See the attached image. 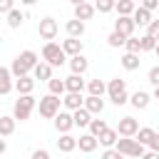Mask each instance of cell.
Masks as SVG:
<instances>
[{
  "instance_id": "obj_1",
  "label": "cell",
  "mask_w": 159,
  "mask_h": 159,
  "mask_svg": "<svg viewBox=\"0 0 159 159\" xmlns=\"http://www.w3.org/2000/svg\"><path fill=\"white\" fill-rule=\"evenodd\" d=\"M40 62V57H37V52L35 50H22L15 60H12V65H10V75L15 77V80H20V77H27L32 70H35V65Z\"/></svg>"
},
{
  "instance_id": "obj_2",
  "label": "cell",
  "mask_w": 159,
  "mask_h": 159,
  "mask_svg": "<svg viewBox=\"0 0 159 159\" xmlns=\"http://www.w3.org/2000/svg\"><path fill=\"white\" fill-rule=\"evenodd\" d=\"M42 62H47L50 67H60V65L67 62V55L62 52V47L57 42H45V47H42Z\"/></svg>"
},
{
  "instance_id": "obj_3",
  "label": "cell",
  "mask_w": 159,
  "mask_h": 159,
  "mask_svg": "<svg viewBox=\"0 0 159 159\" xmlns=\"http://www.w3.org/2000/svg\"><path fill=\"white\" fill-rule=\"evenodd\" d=\"M107 94H109V99H112L117 107H122V104L129 102V97H127V82L119 80V77H114V80L107 82Z\"/></svg>"
},
{
  "instance_id": "obj_4",
  "label": "cell",
  "mask_w": 159,
  "mask_h": 159,
  "mask_svg": "<svg viewBox=\"0 0 159 159\" xmlns=\"http://www.w3.org/2000/svg\"><path fill=\"white\" fill-rule=\"evenodd\" d=\"M35 97L32 94H22V97H17V102H15V107H12V119L17 122H25V119H30V114H32V109H35Z\"/></svg>"
},
{
  "instance_id": "obj_5",
  "label": "cell",
  "mask_w": 159,
  "mask_h": 159,
  "mask_svg": "<svg viewBox=\"0 0 159 159\" xmlns=\"http://www.w3.org/2000/svg\"><path fill=\"white\" fill-rule=\"evenodd\" d=\"M60 104H62V99L55 97V94H45V97H40V117H45V119H55V117L60 114Z\"/></svg>"
},
{
  "instance_id": "obj_6",
  "label": "cell",
  "mask_w": 159,
  "mask_h": 159,
  "mask_svg": "<svg viewBox=\"0 0 159 159\" xmlns=\"http://www.w3.org/2000/svg\"><path fill=\"white\" fill-rule=\"evenodd\" d=\"M114 149H117L122 157H134V159H142V154H144V147H142L139 142H134V139H127V137L117 139Z\"/></svg>"
},
{
  "instance_id": "obj_7",
  "label": "cell",
  "mask_w": 159,
  "mask_h": 159,
  "mask_svg": "<svg viewBox=\"0 0 159 159\" xmlns=\"http://www.w3.org/2000/svg\"><path fill=\"white\" fill-rule=\"evenodd\" d=\"M57 30H60V25H57V20H55V17H42V20H40V25H37L40 37H42V40H47V42H52V40L57 37Z\"/></svg>"
},
{
  "instance_id": "obj_8",
  "label": "cell",
  "mask_w": 159,
  "mask_h": 159,
  "mask_svg": "<svg viewBox=\"0 0 159 159\" xmlns=\"http://www.w3.org/2000/svg\"><path fill=\"white\" fill-rule=\"evenodd\" d=\"M137 132H139V122H137L134 117H122V119H119V124H117V134H119V137L134 139Z\"/></svg>"
},
{
  "instance_id": "obj_9",
  "label": "cell",
  "mask_w": 159,
  "mask_h": 159,
  "mask_svg": "<svg viewBox=\"0 0 159 159\" xmlns=\"http://www.w3.org/2000/svg\"><path fill=\"white\" fill-rule=\"evenodd\" d=\"M134 20L132 17H117L114 20V32H119L122 37H134Z\"/></svg>"
},
{
  "instance_id": "obj_10",
  "label": "cell",
  "mask_w": 159,
  "mask_h": 159,
  "mask_svg": "<svg viewBox=\"0 0 159 159\" xmlns=\"http://www.w3.org/2000/svg\"><path fill=\"white\" fill-rule=\"evenodd\" d=\"M92 15H94V5H92V2H84V0H77V2H75V20L84 22V20H89Z\"/></svg>"
},
{
  "instance_id": "obj_11",
  "label": "cell",
  "mask_w": 159,
  "mask_h": 159,
  "mask_svg": "<svg viewBox=\"0 0 159 159\" xmlns=\"http://www.w3.org/2000/svg\"><path fill=\"white\" fill-rule=\"evenodd\" d=\"M72 127H75V122H72V112H60V114L55 117V129H57L60 134H70Z\"/></svg>"
},
{
  "instance_id": "obj_12",
  "label": "cell",
  "mask_w": 159,
  "mask_h": 159,
  "mask_svg": "<svg viewBox=\"0 0 159 159\" xmlns=\"http://www.w3.org/2000/svg\"><path fill=\"white\" fill-rule=\"evenodd\" d=\"M82 89H84V80H82L80 75L65 77V92H67V94H82Z\"/></svg>"
},
{
  "instance_id": "obj_13",
  "label": "cell",
  "mask_w": 159,
  "mask_h": 159,
  "mask_svg": "<svg viewBox=\"0 0 159 159\" xmlns=\"http://www.w3.org/2000/svg\"><path fill=\"white\" fill-rule=\"evenodd\" d=\"M62 52L67 55V57H77V55H82V40H75V37H67L62 45Z\"/></svg>"
},
{
  "instance_id": "obj_14",
  "label": "cell",
  "mask_w": 159,
  "mask_h": 159,
  "mask_svg": "<svg viewBox=\"0 0 159 159\" xmlns=\"http://www.w3.org/2000/svg\"><path fill=\"white\" fill-rule=\"evenodd\" d=\"M12 89H17V94H20V97H22V94H32V89H35V80H32V75L15 80Z\"/></svg>"
},
{
  "instance_id": "obj_15",
  "label": "cell",
  "mask_w": 159,
  "mask_h": 159,
  "mask_svg": "<svg viewBox=\"0 0 159 159\" xmlns=\"http://www.w3.org/2000/svg\"><path fill=\"white\" fill-rule=\"evenodd\" d=\"M87 67H89V60L84 57V55H77V57H70V70H72V75H84L87 72Z\"/></svg>"
},
{
  "instance_id": "obj_16",
  "label": "cell",
  "mask_w": 159,
  "mask_h": 159,
  "mask_svg": "<svg viewBox=\"0 0 159 159\" xmlns=\"http://www.w3.org/2000/svg\"><path fill=\"white\" fill-rule=\"evenodd\" d=\"M32 80H42V82H50L52 80V67L47 65V62H37L35 65V70H32Z\"/></svg>"
},
{
  "instance_id": "obj_17",
  "label": "cell",
  "mask_w": 159,
  "mask_h": 159,
  "mask_svg": "<svg viewBox=\"0 0 159 159\" xmlns=\"http://www.w3.org/2000/svg\"><path fill=\"white\" fill-rule=\"evenodd\" d=\"M149 99H152V97H149V92H144V89H137V92L129 97V102H132L134 109H147V107H149Z\"/></svg>"
},
{
  "instance_id": "obj_18",
  "label": "cell",
  "mask_w": 159,
  "mask_h": 159,
  "mask_svg": "<svg viewBox=\"0 0 159 159\" xmlns=\"http://www.w3.org/2000/svg\"><path fill=\"white\" fill-rule=\"evenodd\" d=\"M117 139H119V134H117V129H107V132H102V134L97 137V144H102L104 149H114V144H117Z\"/></svg>"
},
{
  "instance_id": "obj_19",
  "label": "cell",
  "mask_w": 159,
  "mask_h": 159,
  "mask_svg": "<svg viewBox=\"0 0 159 159\" xmlns=\"http://www.w3.org/2000/svg\"><path fill=\"white\" fill-rule=\"evenodd\" d=\"M12 75H10V70L7 67H0V94L5 97V94H10L12 92Z\"/></svg>"
},
{
  "instance_id": "obj_20",
  "label": "cell",
  "mask_w": 159,
  "mask_h": 159,
  "mask_svg": "<svg viewBox=\"0 0 159 159\" xmlns=\"http://www.w3.org/2000/svg\"><path fill=\"white\" fill-rule=\"evenodd\" d=\"M114 10H117V17H132V12L137 10V2H132V0H119V2H114Z\"/></svg>"
},
{
  "instance_id": "obj_21",
  "label": "cell",
  "mask_w": 159,
  "mask_h": 159,
  "mask_svg": "<svg viewBox=\"0 0 159 159\" xmlns=\"http://www.w3.org/2000/svg\"><path fill=\"white\" fill-rule=\"evenodd\" d=\"M89 114H102L104 109V99L102 97H84V104H82Z\"/></svg>"
},
{
  "instance_id": "obj_22",
  "label": "cell",
  "mask_w": 159,
  "mask_h": 159,
  "mask_svg": "<svg viewBox=\"0 0 159 159\" xmlns=\"http://www.w3.org/2000/svg\"><path fill=\"white\" fill-rule=\"evenodd\" d=\"M57 149L65 152V154H70V152L77 149V139H75L72 134H60V139H57Z\"/></svg>"
},
{
  "instance_id": "obj_23",
  "label": "cell",
  "mask_w": 159,
  "mask_h": 159,
  "mask_svg": "<svg viewBox=\"0 0 159 159\" xmlns=\"http://www.w3.org/2000/svg\"><path fill=\"white\" fill-rule=\"evenodd\" d=\"M65 30H67V35L70 37H75V40H80L82 35H84V22H80V20H67V25H65Z\"/></svg>"
},
{
  "instance_id": "obj_24",
  "label": "cell",
  "mask_w": 159,
  "mask_h": 159,
  "mask_svg": "<svg viewBox=\"0 0 159 159\" xmlns=\"http://www.w3.org/2000/svg\"><path fill=\"white\" fill-rule=\"evenodd\" d=\"M62 104H65L70 112H77V109H82V104H84V97H82V94H65V97H62Z\"/></svg>"
},
{
  "instance_id": "obj_25",
  "label": "cell",
  "mask_w": 159,
  "mask_h": 159,
  "mask_svg": "<svg viewBox=\"0 0 159 159\" xmlns=\"http://www.w3.org/2000/svg\"><path fill=\"white\" fill-rule=\"evenodd\" d=\"M77 147H80V152L89 154V152H94V149H97V139H94L92 134H82V137L77 139Z\"/></svg>"
},
{
  "instance_id": "obj_26",
  "label": "cell",
  "mask_w": 159,
  "mask_h": 159,
  "mask_svg": "<svg viewBox=\"0 0 159 159\" xmlns=\"http://www.w3.org/2000/svg\"><path fill=\"white\" fill-rule=\"evenodd\" d=\"M72 122H75V127H89V122H92V114L82 107V109H77V112H72Z\"/></svg>"
},
{
  "instance_id": "obj_27",
  "label": "cell",
  "mask_w": 159,
  "mask_h": 159,
  "mask_svg": "<svg viewBox=\"0 0 159 159\" xmlns=\"http://www.w3.org/2000/svg\"><path fill=\"white\" fill-rule=\"evenodd\" d=\"M12 132H15V119H12L10 114H2V117H0V139H2V137H10Z\"/></svg>"
},
{
  "instance_id": "obj_28",
  "label": "cell",
  "mask_w": 159,
  "mask_h": 159,
  "mask_svg": "<svg viewBox=\"0 0 159 159\" xmlns=\"http://www.w3.org/2000/svg\"><path fill=\"white\" fill-rule=\"evenodd\" d=\"M132 20H134V25H149L152 22V12H147L142 5H137V10L132 12Z\"/></svg>"
},
{
  "instance_id": "obj_29",
  "label": "cell",
  "mask_w": 159,
  "mask_h": 159,
  "mask_svg": "<svg viewBox=\"0 0 159 159\" xmlns=\"http://www.w3.org/2000/svg\"><path fill=\"white\" fill-rule=\"evenodd\" d=\"M139 55H129V52H124L122 55V67L124 70H129V72H134V70H139Z\"/></svg>"
},
{
  "instance_id": "obj_30",
  "label": "cell",
  "mask_w": 159,
  "mask_h": 159,
  "mask_svg": "<svg viewBox=\"0 0 159 159\" xmlns=\"http://www.w3.org/2000/svg\"><path fill=\"white\" fill-rule=\"evenodd\" d=\"M87 89H89V97H102V94L107 92V84H104L102 80H89Z\"/></svg>"
},
{
  "instance_id": "obj_31",
  "label": "cell",
  "mask_w": 159,
  "mask_h": 159,
  "mask_svg": "<svg viewBox=\"0 0 159 159\" xmlns=\"http://www.w3.org/2000/svg\"><path fill=\"white\" fill-rule=\"evenodd\" d=\"M154 134H157V132H154L152 127H139V132H137V139H134V142H139L142 147H147V144L152 142V137H154Z\"/></svg>"
},
{
  "instance_id": "obj_32",
  "label": "cell",
  "mask_w": 159,
  "mask_h": 159,
  "mask_svg": "<svg viewBox=\"0 0 159 159\" xmlns=\"http://www.w3.org/2000/svg\"><path fill=\"white\" fill-rule=\"evenodd\" d=\"M22 20H25V15H22L17 7H12V10L7 12V25H10L12 30H15V27H20V25H22Z\"/></svg>"
},
{
  "instance_id": "obj_33",
  "label": "cell",
  "mask_w": 159,
  "mask_h": 159,
  "mask_svg": "<svg viewBox=\"0 0 159 159\" xmlns=\"http://www.w3.org/2000/svg\"><path fill=\"white\" fill-rule=\"evenodd\" d=\"M47 87H50V94H55V97H62V94H65V80L52 77V80L47 82Z\"/></svg>"
},
{
  "instance_id": "obj_34",
  "label": "cell",
  "mask_w": 159,
  "mask_h": 159,
  "mask_svg": "<svg viewBox=\"0 0 159 159\" xmlns=\"http://www.w3.org/2000/svg\"><path fill=\"white\" fill-rule=\"evenodd\" d=\"M107 129H109V127H107L104 119H92V122H89V134H92L94 139H97L102 132H107Z\"/></svg>"
},
{
  "instance_id": "obj_35",
  "label": "cell",
  "mask_w": 159,
  "mask_h": 159,
  "mask_svg": "<svg viewBox=\"0 0 159 159\" xmlns=\"http://www.w3.org/2000/svg\"><path fill=\"white\" fill-rule=\"evenodd\" d=\"M114 10V0H97L94 2V12H112Z\"/></svg>"
},
{
  "instance_id": "obj_36",
  "label": "cell",
  "mask_w": 159,
  "mask_h": 159,
  "mask_svg": "<svg viewBox=\"0 0 159 159\" xmlns=\"http://www.w3.org/2000/svg\"><path fill=\"white\" fill-rule=\"evenodd\" d=\"M124 47H127L129 55H139V52H142V47H139V37H127Z\"/></svg>"
},
{
  "instance_id": "obj_37",
  "label": "cell",
  "mask_w": 159,
  "mask_h": 159,
  "mask_svg": "<svg viewBox=\"0 0 159 159\" xmlns=\"http://www.w3.org/2000/svg\"><path fill=\"white\" fill-rule=\"evenodd\" d=\"M124 42H127V37H122L119 32H109V37H107V45L109 47H122Z\"/></svg>"
},
{
  "instance_id": "obj_38",
  "label": "cell",
  "mask_w": 159,
  "mask_h": 159,
  "mask_svg": "<svg viewBox=\"0 0 159 159\" xmlns=\"http://www.w3.org/2000/svg\"><path fill=\"white\" fill-rule=\"evenodd\" d=\"M139 47H142V52H152V50L157 47V42H154L149 35H142V37H139Z\"/></svg>"
},
{
  "instance_id": "obj_39",
  "label": "cell",
  "mask_w": 159,
  "mask_h": 159,
  "mask_svg": "<svg viewBox=\"0 0 159 159\" xmlns=\"http://www.w3.org/2000/svg\"><path fill=\"white\" fill-rule=\"evenodd\" d=\"M147 35H149L154 42H159V20H152V22L147 25Z\"/></svg>"
},
{
  "instance_id": "obj_40",
  "label": "cell",
  "mask_w": 159,
  "mask_h": 159,
  "mask_svg": "<svg viewBox=\"0 0 159 159\" xmlns=\"http://www.w3.org/2000/svg\"><path fill=\"white\" fill-rule=\"evenodd\" d=\"M147 80H149L154 87H159V65H157V67H152V70L147 72Z\"/></svg>"
},
{
  "instance_id": "obj_41",
  "label": "cell",
  "mask_w": 159,
  "mask_h": 159,
  "mask_svg": "<svg viewBox=\"0 0 159 159\" xmlns=\"http://www.w3.org/2000/svg\"><path fill=\"white\" fill-rule=\"evenodd\" d=\"M102 159H124V157H122L117 149H104V152H102Z\"/></svg>"
},
{
  "instance_id": "obj_42",
  "label": "cell",
  "mask_w": 159,
  "mask_h": 159,
  "mask_svg": "<svg viewBox=\"0 0 159 159\" xmlns=\"http://www.w3.org/2000/svg\"><path fill=\"white\" fill-rule=\"evenodd\" d=\"M142 7H144L147 12H152V10H157V7H159V0H144V2H142Z\"/></svg>"
},
{
  "instance_id": "obj_43",
  "label": "cell",
  "mask_w": 159,
  "mask_h": 159,
  "mask_svg": "<svg viewBox=\"0 0 159 159\" xmlns=\"http://www.w3.org/2000/svg\"><path fill=\"white\" fill-rule=\"evenodd\" d=\"M12 7H15V2H12V0H0V12H5V15H7Z\"/></svg>"
},
{
  "instance_id": "obj_44",
  "label": "cell",
  "mask_w": 159,
  "mask_h": 159,
  "mask_svg": "<svg viewBox=\"0 0 159 159\" xmlns=\"http://www.w3.org/2000/svg\"><path fill=\"white\" fill-rule=\"evenodd\" d=\"M147 147H149V152H157V154H159V134H154L152 142H149Z\"/></svg>"
},
{
  "instance_id": "obj_45",
  "label": "cell",
  "mask_w": 159,
  "mask_h": 159,
  "mask_svg": "<svg viewBox=\"0 0 159 159\" xmlns=\"http://www.w3.org/2000/svg\"><path fill=\"white\" fill-rule=\"evenodd\" d=\"M32 159H50V154H47L45 149H35V152H32Z\"/></svg>"
},
{
  "instance_id": "obj_46",
  "label": "cell",
  "mask_w": 159,
  "mask_h": 159,
  "mask_svg": "<svg viewBox=\"0 0 159 159\" xmlns=\"http://www.w3.org/2000/svg\"><path fill=\"white\" fill-rule=\"evenodd\" d=\"M142 159H159V154H157V152H144Z\"/></svg>"
},
{
  "instance_id": "obj_47",
  "label": "cell",
  "mask_w": 159,
  "mask_h": 159,
  "mask_svg": "<svg viewBox=\"0 0 159 159\" xmlns=\"http://www.w3.org/2000/svg\"><path fill=\"white\" fill-rule=\"evenodd\" d=\"M5 149H7V144H5V139H0V154H2Z\"/></svg>"
},
{
  "instance_id": "obj_48",
  "label": "cell",
  "mask_w": 159,
  "mask_h": 159,
  "mask_svg": "<svg viewBox=\"0 0 159 159\" xmlns=\"http://www.w3.org/2000/svg\"><path fill=\"white\" fill-rule=\"evenodd\" d=\"M154 99L159 102V87H154Z\"/></svg>"
},
{
  "instance_id": "obj_49",
  "label": "cell",
  "mask_w": 159,
  "mask_h": 159,
  "mask_svg": "<svg viewBox=\"0 0 159 159\" xmlns=\"http://www.w3.org/2000/svg\"><path fill=\"white\" fill-rule=\"evenodd\" d=\"M154 52H157V57H159V42H157V47H154Z\"/></svg>"
},
{
  "instance_id": "obj_50",
  "label": "cell",
  "mask_w": 159,
  "mask_h": 159,
  "mask_svg": "<svg viewBox=\"0 0 159 159\" xmlns=\"http://www.w3.org/2000/svg\"><path fill=\"white\" fill-rule=\"evenodd\" d=\"M0 42H2V35H0Z\"/></svg>"
}]
</instances>
